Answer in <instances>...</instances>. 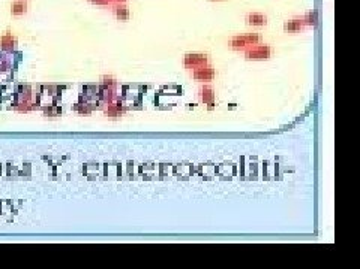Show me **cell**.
<instances>
[{
  "label": "cell",
  "instance_id": "cell-10",
  "mask_svg": "<svg viewBox=\"0 0 360 269\" xmlns=\"http://www.w3.org/2000/svg\"><path fill=\"white\" fill-rule=\"evenodd\" d=\"M201 101L204 104H207L209 107H213L215 105V93H213V90L209 88V87L203 88L201 90Z\"/></svg>",
  "mask_w": 360,
  "mask_h": 269
},
{
  "label": "cell",
  "instance_id": "cell-12",
  "mask_svg": "<svg viewBox=\"0 0 360 269\" xmlns=\"http://www.w3.org/2000/svg\"><path fill=\"white\" fill-rule=\"evenodd\" d=\"M123 111H125V108L122 107L120 104H110V107L107 109V115H110V117H119Z\"/></svg>",
  "mask_w": 360,
  "mask_h": 269
},
{
  "label": "cell",
  "instance_id": "cell-14",
  "mask_svg": "<svg viewBox=\"0 0 360 269\" xmlns=\"http://www.w3.org/2000/svg\"><path fill=\"white\" fill-rule=\"evenodd\" d=\"M102 82H104L105 87H110V88L116 87V81L113 78H102Z\"/></svg>",
  "mask_w": 360,
  "mask_h": 269
},
{
  "label": "cell",
  "instance_id": "cell-5",
  "mask_svg": "<svg viewBox=\"0 0 360 269\" xmlns=\"http://www.w3.org/2000/svg\"><path fill=\"white\" fill-rule=\"evenodd\" d=\"M246 23L249 26H266L267 24V17L260 14V12H251L246 15Z\"/></svg>",
  "mask_w": 360,
  "mask_h": 269
},
{
  "label": "cell",
  "instance_id": "cell-8",
  "mask_svg": "<svg viewBox=\"0 0 360 269\" xmlns=\"http://www.w3.org/2000/svg\"><path fill=\"white\" fill-rule=\"evenodd\" d=\"M17 45V39L12 36V33H5L0 36V48L3 50H12Z\"/></svg>",
  "mask_w": 360,
  "mask_h": 269
},
{
  "label": "cell",
  "instance_id": "cell-7",
  "mask_svg": "<svg viewBox=\"0 0 360 269\" xmlns=\"http://www.w3.org/2000/svg\"><path fill=\"white\" fill-rule=\"evenodd\" d=\"M303 27H305V23H303L302 17H300V18L288 20V21L284 23V30H287V32H299Z\"/></svg>",
  "mask_w": 360,
  "mask_h": 269
},
{
  "label": "cell",
  "instance_id": "cell-2",
  "mask_svg": "<svg viewBox=\"0 0 360 269\" xmlns=\"http://www.w3.org/2000/svg\"><path fill=\"white\" fill-rule=\"evenodd\" d=\"M270 54H272V48L270 47H267V45H257L255 44V47L248 50L245 53V55L249 60H263V58H269Z\"/></svg>",
  "mask_w": 360,
  "mask_h": 269
},
{
  "label": "cell",
  "instance_id": "cell-13",
  "mask_svg": "<svg viewBox=\"0 0 360 269\" xmlns=\"http://www.w3.org/2000/svg\"><path fill=\"white\" fill-rule=\"evenodd\" d=\"M93 5H99V6H111L114 2L113 0H89Z\"/></svg>",
  "mask_w": 360,
  "mask_h": 269
},
{
  "label": "cell",
  "instance_id": "cell-11",
  "mask_svg": "<svg viewBox=\"0 0 360 269\" xmlns=\"http://www.w3.org/2000/svg\"><path fill=\"white\" fill-rule=\"evenodd\" d=\"M302 20H303L305 26H315V24H317V21H318L317 11H309V12H306V14L302 17Z\"/></svg>",
  "mask_w": 360,
  "mask_h": 269
},
{
  "label": "cell",
  "instance_id": "cell-15",
  "mask_svg": "<svg viewBox=\"0 0 360 269\" xmlns=\"http://www.w3.org/2000/svg\"><path fill=\"white\" fill-rule=\"evenodd\" d=\"M113 2H114V3H125L126 0H113Z\"/></svg>",
  "mask_w": 360,
  "mask_h": 269
},
{
  "label": "cell",
  "instance_id": "cell-4",
  "mask_svg": "<svg viewBox=\"0 0 360 269\" xmlns=\"http://www.w3.org/2000/svg\"><path fill=\"white\" fill-rule=\"evenodd\" d=\"M194 78L198 79V81H212L215 78V70L213 67L210 66H198L195 70H194Z\"/></svg>",
  "mask_w": 360,
  "mask_h": 269
},
{
  "label": "cell",
  "instance_id": "cell-1",
  "mask_svg": "<svg viewBox=\"0 0 360 269\" xmlns=\"http://www.w3.org/2000/svg\"><path fill=\"white\" fill-rule=\"evenodd\" d=\"M261 41V36L257 35V33H249V35H239V36H234L230 39V45L236 50L243 48V47H252L255 44H258Z\"/></svg>",
  "mask_w": 360,
  "mask_h": 269
},
{
  "label": "cell",
  "instance_id": "cell-3",
  "mask_svg": "<svg viewBox=\"0 0 360 269\" xmlns=\"http://www.w3.org/2000/svg\"><path fill=\"white\" fill-rule=\"evenodd\" d=\"M207 63V55L206 54H186L183 58L185 67H198Z\"/></svg>",
  "mask_w": 360,
  "mask_h": 269
},
{
  "label": "cell",
  "instance_id": "cell-9",
  "mask_svg": "<svg viewBox=\"0 0 360 269\" xmlns=\"http://www.w3.org/2000/svg\"><path fill=\"white\" fill-rule=\"evenodd\" d=\"M11 12H12V15H23V14H26L27 12L26 0H15L11 5Z\"/></svg>",
  "mask_w": 360,
  "mask_h": 269
},
{
  "label": "cell",
  "instance_id": "cell-6",
  "mask_svg": "<svg viewBox=\"0 0 360 269\" xmlns=\"http://www.w3.org/2000/svg\"><path fill=\"white\" fill-rule=\"evenodd\" d=\"M111 8H113L114 15L119 18L120 21H125V20L129 18V9H128V6L125 3H113Z\"/></svg>",
  "mask_w": 360,
  "mask_h": 269
}]
</instances>
